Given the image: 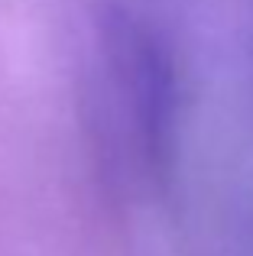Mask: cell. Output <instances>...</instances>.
Returning a JSON list of instances; mask_svg holds the SVG:
<instances>
[{"label":"cell","mask_w":253,"mask_h":256,"mask_svg":"<svg viewBox=\"0 0 253 256\" xmlns=\"http://www.w3.org/2000/svg\"><path fill=\"white\" fill-rule=\"evenodd\" d=\"M108 114L124 152L146 178H162L176 150L178 82L159 36L124 6H110L98 20Z\"/></svg>","instance_id":"6da1fadb"}]
</instances>
